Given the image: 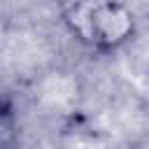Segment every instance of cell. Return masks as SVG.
Masks as SVG:
<instances>
[{"label":"cell","instance_id":"1","mask_svg":"<svg viewBox=\"0 0 149 149\" xmlns=\"http://www.w3.org/2000/svg\"><path fill=\"white\" fill-rule=\"evenodd\" d=\"M74 19V33L100 51H114L135 33L133 12L119 0H77L68 12Z\"/></svg>","mask_w":149,"mask_h":149},{"label":"cell","instance_id":"2","mask_svg":"<svg viewBox=\"0 0 149 149\" xmlns=\"http://www.w3.org/2000/svg\"><path fill=\"white\" fill-rule=\"evenodd\" d=\"M9 123V112H7V107L2 105V100H0V144H2V137H5V133H7V126Z\"/></svg>","mask_w":149,"mask_h":149},{"label":"cell","instance_id":"3","mask_svg":"<svg viewBox=\"0 0 149 149\" xmlns=\"http://www.w3.org/2000/svg\"><path fill=\"white\" fill-rule=\"evenodd\" d=\"M123 149H144V147H137V144H130V147H123Z\"/></svg>","mask_w":149,"mask_h":149}]
</instances>
